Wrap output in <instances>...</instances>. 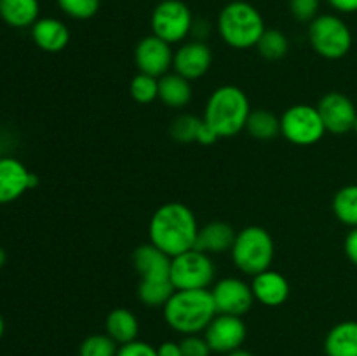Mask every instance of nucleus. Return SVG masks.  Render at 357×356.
<instances>
[{
	"instance_id": "obj_1",
	"label": "nucleus",
	"mask_w": 357,
	"mask_h": 356,
	"mask_svg": "<svg viewBox=\"0 0 357 356\" xmlns=\"http://www.w3.org/2000/svg\"><path fill=\"white\" fill-rule=\"evenodd\" d=\"M199 223L194 212L183 202H166L152 215L149 225L150 243L169 257L195 248Z\"/></svg>"
},
{
	"instance_id": "obj_2",
	"label": "nucleus",
	"mask_w": 357,
	"mask_h": 356,
	"mask_svg": "<svg viewBox=\"0 0 357 356\" xmlns=\"http://www.w3.org/2000/svg\"><path fill=\"white\" fill-rule=\"evenodd\" d=\"M164 309V320L173 330L183 335H197L204 332L213 318L216 306L211 290H176Z\"/></svg>"
},
{
	"instance_id": "obj_3",
	"label": "nucleus",
	"mask_w": 357,
	"mask_h": 356,
	"mask_svg": "<svg viewBox=\"0 0 357 356\" xmlns=\"http://www.w3.org/2000/svg\"><path fill=\"white\" fill-rule=\"evenodd\" d=\"M250 108L248 94L241 87L229 84L213 91L202 119L218 133L220 138H230L246 128Z\"/></svg>"
},
{
	"instance_id": "obj_4",
	"label": "nucleus",
	"mask_w": 357,
	"mask_h": 356,
	"mask_svg": "<svg viewBox=\"0 0 357 356\" xmlns=\"http://www.w3.org/2000/svg\"><path fill=\"white\" fill-rule=\"evenodd\" d=\"M216 27L223 42L234 49L255 47L267 30L260 10L246 0H232L227 3L220 10Z\"/></svg>"
},
{
	"instance_id": "obj_5",
	"label": "nucleus",
	"mask_w": 357,
	"mask_h": 356,
	"mask_svg": "<svg viewBox=\"0 0 357 356\" xmlns=\"http://www.w3.org/2000/svg\"><path fill=\"white\" fill-rule=\"evenodd\" d=\"M274 253V239L268 230L260 225L244 227L241 232H237L234 246L230 250L234 265L241 272L250 276H257L271 269Z\"/></svg>"
},
{
	"instance_id": "obj_6",
	"label": "nucleus",
	"mask_w": 357,
	"mask_h": 356,
	"mask_svg": "<svg viewBox=\"0 0 357 356\" xmlns=\"http://www.w3.org/2000/svg\"><path fill=\"white\" fill-rule=\"evenodd\" d=\"M309 42L326 59H342L352 47V31L337 14H319L309 23Z\"/></svg>"
},
{
	"instance_id": "obj_7",
	"label": "nucleus",
	"mask_w": 357,
	"mask_h": 356,
	"mask_svg": "<svg viewBox=\"0 0 357 356\" xmlns=\"http://www.w3.org/2000/svg\"><path fill=\"white\" fill-rule=\"evenodd\" d=\"M215 274L211 257L197 248L171 257V283L176 290H206Z\"/></svg>"
},
{
	"instance_id": "obj_8",
	"label": "nucleus",
	"mask_w": 357,
	"mask_h": 356,
	"mask_svg": "<svg viewBox=\"0 0 357 356\" xmlns=\"http://www.w3.org/2000/svg\"><path fill=\"white\" fill-rule=\"evenodd\" d=\"M150 27L153 35L167 44H176L194 30V16L190 7L181 0H160L152 10Z\"/></svg>"
},
{
	"instance_id": "obj_9",
	"label": "nucleus",
	"mask_w": 357,
	"mask_h": 356,
	"mask_svg": "<svg viewBox=\"0 0 357 356\" xmlns=\"http://www.w3.org/2000/svg\"><path fill=\"white\" fill-rule=\"evenodd\" d=\"M326 133L317 107L293 105L281 115V135L293 145L309 147L321 142Z\"/></svg>"
},
{
	"instance_id": "obj_10",
	"label": "nucleus",
	"mask_w": 357,
	"mask_h": 356,
	"mask_svg": "<svg viewBox=\"0 0 357 356\" xmlns=\"http://www.w3.org/2000/svg\"><path fill=\"white\" fill-rule=\"evenodd\" d=\"M246 335L248 330L243 318L232 314H216L204 330V339L208 341L211 351L223 353V355L241 349L246 341Z\"/></svg>"
},
{
	"instance_id": "obj_11",
	"label": "nucleus",
	"mask_w": 357,
	"mask_h": 356,
	"mask_svg": "<svg viewBox=\"0 0 357 356\" xmlns=\"http://www.w3.org/2000/svg\"><path fill=\"white\" fill-rule=\"evenodd\" d=\"M215 300L216 313L232 314V316H244L253 307L255 295L251 285L239 278L220 279L211 290Z\"/></svg>"
},
{
	"instance_id": "obj_12",
	"label": "nucleus",
	"mask_w": 357,
	"mask_h": 356,
	"mask_svg": "<svg viewBox=\"0 0 357 356\" xmlns=\"http://www.w3.org/2000/svg\"><path fill=\"white\" fill-rule=\"evenodd\" d=\"M317 110H319L326 131L333 135H345L354 129L357 110L347 94L338 93V91L324 94L317 103Z\"/></svg>"
},
{
	"instance_id": "obj_13",
	"label": "nucleus",
	"mask_w": 357,
	"mask_h": 356,
	"mask_svg": "<svg viewBox=\"0 0 357 356\" xmlns=\"http://www.w3.org/2000/svg\"><path fill=\"white\" fill-rule=\"evenodd\" d=\"M173 56L171 44L153 34L143 37L135 49V63L139 72L157 79L166 75L167 70L173 68Z\"/></svg>"
},
{
	"instance_id": "obj_14",
	"label": "nucleus",
	"mask_w": 357,
	"mask_h": 356,
	"mask_svg": "<svg viewBox=\"0 0 357 356\" xmlns=\"http://www.w3.org/2000/svg\"><path fill=\"white\" fill-rule=\"evenodd\" d=\"M38 185V177L31 173L16 157H0V205L20 199Z\"/></svg>"
},
{
	"instance_id": "obj_15",
	"label": "nucleus",
	"mask_w": 357,
	"mask_h": 356,
	"mask_svg": "<svg viewBox=\"0 0 357 356\" xmlns=\"http://www.w3.org/2000/svg\"><path fill=\"white\" fill-rule=\"evenodd\" d=\"M213 63V51L204 40H190L180 45L173 56V68L187 80H197L208 73Z\"/></svg>"
},
{
	"instance_id": "obj_16",
	"label": "nucleus",
	"mask_w": 357,
	"mask_h": 356,
	"mask_svg": "<svg viewBox=\"0 0 357 356\" xmlns=\"http://www.w3.org/2000/svg\"><path fill=\"white\" fill-rule=\"evenodd\" d=\"M132 267L139 276V281H171V257L153 246L142 244L132 251Z\"/></svg>"
},
{
	"instance_id": "obj_17",
	"label": "nucleus",
	"mask_w": 357,
	"mask_h": 356,
	"mask_svg": "<svg viewBox=\"0 0 357 356\" xmlns=\"http://www.w3.org/2000/svg\"><path fill=\"white\" fill-rule=\"evenodd\" d=\"M251 290H253L255 300L261 302L267 307H279L288 300L289 297V283L281 272L267 271L260 272V274L253 276L251 281Z\"/></svg>"
},
{
	"instance_id": "obj_18",
	"label": "nucleus",
	"mask_w": 357,
	"mask_h": 356,
	"mask_svg": "<svg viewBox=\"0 0 357 356\" xmlns=\"http://www.w3.org/2000/svg\"><path fill=\"white\" fill-rule=\"evenodd\" d=\"M31 40L45 52H59L68 45L70 30L61 20L38 17L31 27Z\"/></svg>"
},
{
	"instance_id": "obj_19",
	"label": "nucleus",
	"mask_w": 357,
	"mask_h": 356,
	"mask_svg": "<svg viewBox=\"0 0 357 356\" xmlns=\"http://www.w3.org/2000/svg\"><path fill=\"white\" fill-rule=\"evenodd\" d=\"M237 232L232 229V225L225 222H209L208 225L199 229L197 243L195 248L204 253H225L230 251L236 241Z\"/></svg>"
},
{
	"instance_id": "obj_20",
	"label": "nucleus",
	"mask_w": 357,
	"mask_h": 356,
	"mask_svg": "<svg viewBox=\"0 0 357 356\" xmlns=\"http://www.w3.org/2000/svg\"><path fill=\"white\" fill-rule=\"evenodd\" d=\"M0 17L10 28H31L40 17L38 0H0Z\"/></svg>"
},
{
	"instance_id": "obj_21",
	"label": "nucleus",
	"mask_w": 357,
	"mask_h": 356,
	"mask_svg": "<svg viewBox=\"0 0 357 356\" xmlns=\"http://www.w3.org/2000/svg\"><path fill=\"white\" fill-rule=\"evenodd\" d=\"M326 356H357V321H342L324 339Z\"/></svg>"
},
{
	"instance_id": "obj_22",
	"label": "nucleus",
	"mask_w": 357,
	"mask_h": 356,
	"mask_svg": "<svg viewBox=\"0 0 357 356\" xmlns=\"http://www.w3.org/2000/svg\"><path fill=\"white\" fill-rule=\"evenodd\" d=\"M105 330H107L108 337L114 339L117 344H129L138 339V318L132 311L126 309V307H117L108 313L107 320H105Z\"/></svg>"
},
{
	"instance_id": "obj_23",
	"label": "nucleus",
	"mask_w": 357,
	"mask_h": 356,
	"mask_svg": "<svg viewBox=\"0 0 357 356\" xmlns=\"http://www.w3.org/2000/svg\"><path fill=\"white\" fill-rule=\"evenodd\" d=\"M159 100L171 108H181L192 100L190 80L176 72L159 77Z\"/></svg>"
},
{
	"instance_id": "obj_24",
	"label": "nucleus",
	"mask_w": 357,
	"mask_h": 356,
	"mask_svg": "<svg viewBox=\"0 0 357 356\" xmlns=\"http://www.w3.org/2000/svg\"><path fill=\"white\" fill-rule=\"evenodd\" d=\"M244 129H246L255 140L271 142L275 136L281 135V117H278L274 112L267 110V108L251 110L246 122V128Z\"/></svg>"
},
{
	"instance_id": "obj_25",
	"label": "nucleus",
	"mask_w": 357,
	"mask_h": 356,
	"mask_svg": "<svg viewBox=\"0 0 357 356\" xmlns=\"http://www.w3.org/2000/svg\"><path fill=\"white\" fill-rule=\"evenodd\" d=\"M333 213L344 225L357 227V185H345L335 194Z\"/></svg>"
},
{
	"instance_id": "obj_26",
	"label": "nucleus",
	"mask_w": 357,
	"mask_h": 356,
	"mask_svg": "<svg viewBox=\"0 0 357 356\" xmlns=\"http://www.w3.org/2000/svg\"><path fill=\"white\" fill-rule=\"evenodd\" d=\"M255 47L258 49L261 58L275 61V59L284 58L289 52V38L286 37L284 31L278 30V28H268L264 31Z\"/></svg>"
},
{
	"instance_id": "obj_27",
	"label": "nucleus",
	"mask_w": 357,
	"mask_h": 356,
	"mask_svg": "<svg viewBox=\"0 0 357 356\" xmlns=\"http://www.w3.org/2000/svg\"><path fill=\"white\" fill-rule=\"evenodd\" d=\"M176 292L171 281H139L138 299L149 307H164Z\"/></svg>"
},
{
	"instance_id": "obj_28",
	"label": "nucleus",
	"mask_w": 357,
	"mask_h": 356,
	"mask_svg": "<svg viewBox=\"0 0 357 356\" xmlns=\"http://www.w3.org/2000/svg\"><path fill=\"white\" fill-rule=\"evenodd\" d=\"M129 93H131L132 100L138 103H152V101L159 100V79L139 72L138 75L132 77L131 84H129Z\"/></svg>"
},
{
	"instance_id": "obj_29",
	"label": "nucleus",
	"mask_w": 357,
	"mask_h": 356,
	"mask_svg": "<svg viewBox=\"0 0 357 356\" xmlns=\"http://www.w3.org/2000/svg\"><path fill=\"white\" fill-rule=\"evenodd\" d=\"M201 124H202V119L195 117V115H190V114H183L171 122L169 135L171 138L178 143L197 142V133H199V128H201Z\"/></svg>"
},
{
	"instance_id": "obj_30",
	"label": "nucleus",
	"mask_w": 357,
	"mask_h": 356,
	"mask_svg": "<svg viewBox=\"0 0 357 356\" xmlns=\"http://www.w3.org/2000/svg\"><path fill=\"white\" fill-rule=\"evenodd\" d=\"M117 342L114 339L107 334H94L84 339L79 356H117Z\"/></svg>"
},
{
	"instance_id": "obj_31",
	"label": "nucleus",
	"mask_w": 357,
	"mask_h": 356,
	"mask_svg": "<svg viewBox=\"0 0 357 356\" xmlns=\"http://www.w3.org/2000/svg\"><path fill=\"white\" fill-rule=\"evenodd\" d=\"M58 7L72 20L86 21L98 14L101 0H56Z\"/></svg>"
},
{
	"instance_id": "obj_32",
	"label": "nucleus",
	"mask_w": 357,
	"mask_h": 356,
	"mask_svg": "<svg viewBox=\"0 0 357 356\" xmlns=\"http://www.w3.org/2000/svg\"><path fill=\"white\" fill-rule=\"evenodd\" d=\"M291 16L300 23H310L319 16L321 0H288Z\"/></svg>"
},
{
	"instance_id": "obj_33",
	"label": "nucleus",
	"mask_w": 357,
	"mask_h": 356,
	"mask_svg": "<svg viewBox=\"0 0 357 356\" xmlns=\"http://www.w3.org/2000/svg\"><path fill=\"white\" fill-rule=\"evenodd\" d=\"M181 356H209L211 348L208 341L199 335H185L183 341L180 342Z\"/></svg>"
},
{
	"instance_id": "obj_34",
	"label": "nucleus",
	"mask_w": 357,
	"mask_h": 356,
	"mask_svg": "<svg viewBox=\"0 0 357 356\" xmlns=\"http://www.w3.org/2000/svg\"><path fill=\"white\" fill-rule=\"evenodd\" d=\"M117 356H157V349L150 346L149 342L132 341L129 344H124L119 348Z\"/></svg>"
},
{
	"instance_id": "obj_35",
	"label": "nucleus",
	"mask_w": 357,
	"mask_h": 356,
	"mask_svg": "<svg viewBox=\"0 0 357 356\" xmlns=\"http://www.w3.org/2000/svg\"><path fill=\"white\" fill-rule=\"evenodd\" d=\"M216 140H220L218 133H216L215 129H213L211 126H209L208 122L202 119V124H201V128H199V133H197V143H201V145H213Z\"/></svg>"
},
{
	"instance_id": "obj_36",
	"label": "nucleus",
	"mask_w": 357,
	"mask_h": 356,
	"mask_svg": "<svg viewBox=\"0 0 357 356\" xmlns=\"http://www.w3.org/2000/svg\"><path fill=\"white\" fill-rule=\"evenodd\" d=\"M344 250L349 260L354 265H357V227H352V230L347 234V237H345Z\"/></svg>"
},
{
	"instance_id": "obj_37",
	"label": "nucleus",
	"mask_w": 357,
	"mask_h": 356,
	"mask_svg": "<svg viewBox=\"0 0 357 356\" xmlns=\"http://www.w3.org/2000/svg\"><path fill=\"white\" fill-rule=\"evenodd\" d=\"M328 3H330L337 13H342V14L357 13V0H328Z\"/></svg>"
},
{
	"instance_id": "obj_38",
	"label": "nucleus",
	"mask_w": 357,
	"mask_h": 356,
	"mask_svg": "<svg viewBox=\"0 0 357 356\" xmlns=\"http://www.w3.org/2000/svg\"><path fill=\"white\" fill-rule=\"evenodd\" d=\"M157 356H181L180 342H162V344L157 348Z\"/></svg>"
},
{
	"instance_id": "obj_39",
	"label": "nucleus",
	"mask_w": 357,
	"mask_h": 356,
	"mask_svg": "<svg viewBox=\"0 0 357 356\" xmlns=\"http://www.w3.org/2000/svg\"><path fill=\"white\" fill-rule=\"evenodd\" d=\"M225 356H253V355H251L250 351H244V349H237V351L229 353V355H225Z\"/></svg>"
},
{
	"instance_id": "obj_40",
	"label": "nucleus",
	"mask_w": 357,
	"mask_h": 356,
	"mask_svg": "<svg viewBox=\"0 0 357 356\" xmlns=\"http://www.w3.org/2000/svg\"><path fill=\"white\" fill-rule=\"evenodd\" d=\"M6 262H7V253H6V250H3V248L0 246V269H2L3 265H6Z\"/></svg>"
},
{
	"instance_id": "obj_41",
	"label": "nucleus",
	"mask_w": 357,
	"mask_h": 356,
	"mask_svg": "<svg viewBox=\"0 0 357 356\" xmlns=\"http://www.w3.org/2000/svg\"><path fill=\"white\" fill-rule=\"evenodd\" d=\"M3 332H6V321H3L2 314H0V339L3 337Z\"/></svg>"
},
{
	"instance_id": "obj_42",
	"label": "nucleus",
	"mask_w": 357,
	"mask_h": 356,
	"mask_svg": "<svg viewBox=\"0 0 357 356\" xmlns=\"http://www.w3.org/2000/svg\"><path fill=\"white\" fill-rule=\"evenodd\" d=\"M352 131L357 133V121H356V124H354V129H352Z\"/></svg>"
},
{
	"instance_id": "obj_43",
	"label": "nucleus",
	"mask_w": 357,
	"mask_h": 356,
	"mask_svg": "<svg viewBox=\"0 0 357 356\" xmlns=\"http://www.w3.org/2000/svg\"><path fill=\"white\" fill-rule=\"evenodd\" d=\"M0 157H2V143H0Z\"/></svg>"
}]
</instances>
